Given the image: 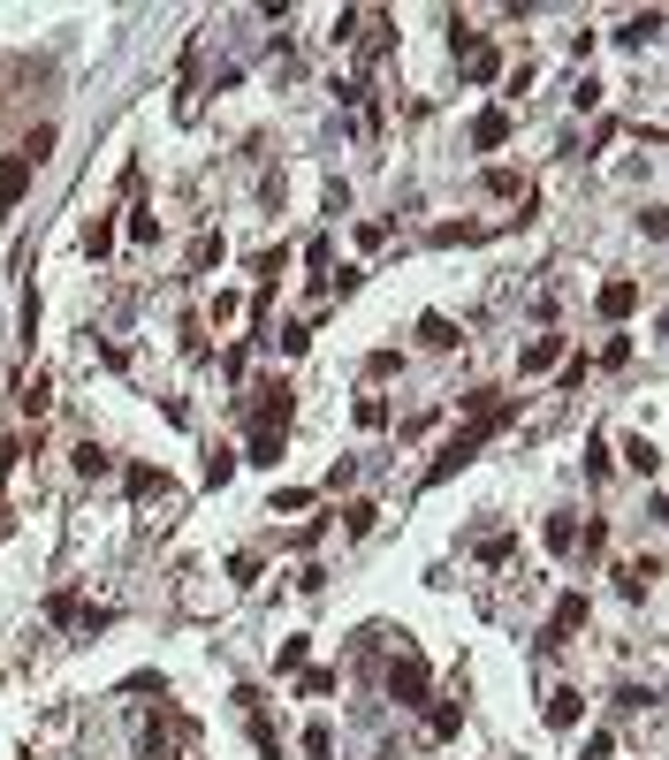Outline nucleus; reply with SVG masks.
<instances>
[{"instance_id": "20e7f679", "label": "nucleus", "mask_w": 669, "mask_h": 760, "mask_svg": "<svg viewBox=\"0 0 669 760\" xmlns=\"http://www.w3.org/2000/svg\"><path fill=\"white\" fill-rule=\"evenodd\" d=\"M601 319H632V312H639V282H624V274H617V282H601Z\"/></svg>"}, {"instance_id": "39448f33", "label": "nucleus", "mask_w": 669, "mask_h": 760, "mask_svg": "<svg viewBox=\"0 0 669 760\" xmlns=\"http://www.w3.org/2000/svg\"><path fill=\"white\" fill-rule=\"evenodd\" d=\"M472 145L480 152L509 145V107H480V115H472Z\"/></svg>"}, {"instance_id": "7ed1b4c3", "label": "nucleus", "mask_w": 669, "mask_h": 760, "mask_svg": "<svg viewBox=\"0 0 669 760\" xmlns=\"http://www.w3.org/2000/svg\"><path fill=\"white\" fill-rule=\"evenodd\" d=\"M655 578H662V556H639V563H624V571H617L624 601H647V594H655Z\"/></svg>"}, {"instance_id": "f3484780", "label": "nucleus", "mask_w": 669, "mask_h": 760, "mask_svg": "<svg viewBox=\"0 0 669 760\" xmlns=\"http://www.w3.org/2000/svg\"><path fill=\"white\" fill-rule=\"evenodd\" d=\"M84 252H92V259L115 252V221H92V229H84Z\"/></svg>"}, {"instance_id": "423d86ee", "label": "nucleus", "mask_w": 669, "mask_h": 760, "mask_svg": "<svg viewBox=\"0 0 669 760\" xmlns=\"http://www.w3.org/2000/svg\"><path fill=\"white\" fill-rule=\"evenodd\" d=\"M23 190H31V160H15V152H8V160H0V213H15V206H23Z\"/></svg>"}, {"instance_id": "aec40b11", "label": "nucleus", "mask_w": 669, "mask_h": 760, "mask_svg": "<svg viewBox=\"0 0 669 760\" xmlns=\"http://www.w3.org/2000/svg\"><path fill=\"white\" fill-rule=\"evenodd\" d=\"M0 540H8V502H0Z\"/></svg>"}, {"instance_id": "6ab92c4d", "label": "nucleus", "mask_w": 669, "mask_h": 760, "mask_svg": "<svg viewBox=\"0 0 669 760\" xmlns=\"http://www.w3.org/2000/svg\"><path fill=\"white\" fill-rule=\"evenodd\" d=\"M305 753H313V760H328V723H313V730H305Z\"/></svg>"}, {"instance_id": "dca6fc26", "label": "nucleus", "mask_w": 669, "mask_h": 760, "mask_svg": "<svg viewBox=\"0 0 669 760\" xmlns=\"http://www.w3.org/2000/svg\"><path fill=\"white\" fill-rule=\"evenodd\" d=\"M548 548L571 556V548H578V525H571V517H548Z\"/></svg>"}, {"instance_id": "1a4fd4ad", "label": "nucleus", "mask_w": 669, "mask_h": 760, "mask_svg": "<svg viewBox=\"0 0 669 760\" xmlns=\"http://www.w3.org/2000/svg\"><path fill=\"white\" fill-rule=\"evenodd\" d=\"M465 77H472V84H495V77H502V54H495V46H472V54H465Z\"/></svg>"}, {"instance_id": "f8f14e48", "label": "nucleus", "mask_w": 669, "mask_h": 760, "mask_svg": "<svg viewBox=\"0 0 669 760\" xmlns=\"http://www.w3.org/2000/svg\"><path fill=\"white\" fill-rule=\"evenodd\" d=\"M578 723V692H548V730H571Z\"/></svg>"}, {"instance_id": "ddd939ff", "label": "nucleus", "mask_w": 669, "mask_h": 760, "mask_svg": "<svg viewBox=\"0 0 669 760\" xmlns=\"http://www.w3.org/2000/svg\"><path fill=\"white\" fill-rule=\"evenodd\" d=\"M46 152H54V122H38V130H31V138H23V152H15V160H31V167H38V160H46Z\"/></svg>"}, {"instance_id": "6e6552de", "label": "nucleus", "mask_w": 669, "mask_h": 760, "mask_svg": "<svg viewBox=\"0 0 669 760\" xmlns=\"http://www.w3.org/2000/svg\"><path fill=\"white\" fill-rule=\"evenodd\" d=\"M655 38H662V15H655V8H647V15H632V23L617 31V46H632V54H639V46H655Z\"/></svg>"}, {"instance_id": "9d476101", "label": "nucleus", "mask_w": 669, "mask_h": 760, "mask_svg": "<svg viewBox=\"0 0 669 760\" xmlns=\"http://www.w3.org/2000/svg\"><path fill=\"white\" fill-rule=\"evenodd\" d=\"M624 464H632V471H639V479H655V471H662V449H655V442H639V434H632V442H624Z\"/></svg>"}, {"instance_id": "2eb2a0df", "label": "nucleus", "mask_w": 669, "mask_h": 760, "mask_svg": "<svg viewBox=\"0 0 669 760\" xmlns=\"http://www.w3.org/2000/svg\"><path fill=\"white\" fill-rule=\"evenodd\" d=\"M77 471H84V479H107V471H115V456H107V449H92V442H84V449H77Z\"/></svg>"}, {"instance_id": "f03ea898", "label": "nucleus", "mask_w": 669, "mask_h": 760, "mask_svg": "<svg viewBox=\"0 0 669 760\" xmlns=\"http://www.w3.org/2000/svg\"><path fill=\"white\" fill-rule=\"evenodd\" d=\"M578 623H586V594H563V601H555V616H548V631H540V646H563Z\"/></svg>"}, {"instance_id": "0eeeda50", "label": "nucleus", "mask_w": 669, "mask_h": 760, "mask_svg": "<svg viewBox=\"0 0 669 760\" xmlns=\"http://www.w3.org/2000/svg\"><path fill=\"white\" fill-rule=\"evenodd\" d=\"M548 365H563V335H532L517 358V373H548Z\"/></svg>"}, {"instance_id": "9b49d317", "label": "nucleus", "mask_w": 669, "mask_h": 760, "mask_svg": "<svg viewBox=\"0 0 669 760\" xmlns=\"http://www.w3.org/2000/svg\"><path fill=\"white\" fill-rule=\"evenodd\" d=\"M419 342H426V350H449V342H457V327H449L442 312H426V319H419Z\"/></svg>"}, {"instance_id": "f257e3e1", "label": "nucleus", "mask_w": 669, "mask_h": 760, "mask_svg": "<svg viewBox=\"0 0 669 760\" xmlns=\"http://www.w3.org/2000/svg\"><path fill=\"white\" fill-rule=\"evenodd\" d=\"M388 700H396V708H426V662H419L411 646H403V662L388 669Z\"/></svg>"}, {"instance_id": "4468645a", "label": "nucleus", "mask_w": 669, "mask_h": 760, "mask_svg": "<svg viewBox=\"0 0 669 760\" xmlns=\"http://www.w3.org/2000/svg\"><path fill=\"white\" fill-rule=\"evenodd\" d=\"M274 456H282V426H259L251 434V464H274Z\"/></svg>"}, {"instance_id": "a211bd4d", "label": "nucleus", "mask_w": 669, "mask_h": 760, "mask_svg": "<svg viewBox=\"0 0 669 760\" xmlns=\"http://www.w3.org/2000/svg\"><path fill=\"white\" fill-rule=\"evenodd\" d=\"M357 426H388V404L380 396H357Z\"/></svg>"}]
</instances>
